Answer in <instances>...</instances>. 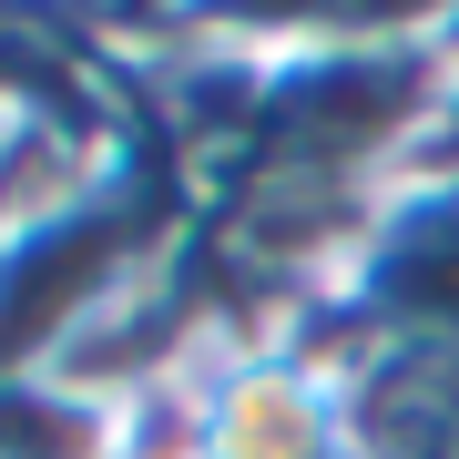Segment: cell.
Listing matches in <instances>:
<instances>
[{"label": "cell", "mask_w": 459, "mask_h": 459, "mask_svg": "<svg viewBox=\"0 0 459 459\" xmlns=\"http://www.w3.org/2000/svg\"><path fill=\"white\" fill-rule=\"evenodd\" d=\"M316 327L459 347V174H419L377 214L358 265H347V286H337V307Z\"/></svg>", "instance_id": "cell-1"}, {"label": "cell", "mask_w": 459, "mask_h": 459, "mask_svg": "<svg viewBox=\"0 0 459 459\" xmlns=\"http://www.w3.org/2000/svg\"><path fill=\"white\" fill-rule=\"evenodd\" d=\"M429 174H459V82H449V113H439V143H429Z\"/></svg>", "instance_id": "cell-3"}, {"label": "cell", "mask_w": 459, "mask_h": 459, "mask_svg": "<svg viewBox=\"0 0 459 459\" xmlns=\"http://www.w3.org/2000/svg\"><path fill=\"white\" fill-rule=\"evenodd\" d=\"M316 347L337 377L347 459H459V347L358 337V327H316Z\"/></svg>", "instance_id": "cell-2"}]
</instances>
